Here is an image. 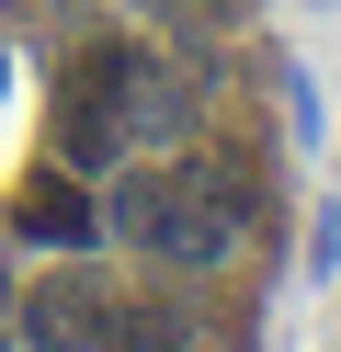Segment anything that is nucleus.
Returning a JSON list of instances; mask_svg holds the SVG:
<instances>
[{
    "label": "nucleus",
    "instance_id": "obj_1",
    "mask_svg": "<svg viewBox=\"0 0 341 352\" xmlns=\"http://www.w3.org/2000/svg\"><path fill=\"white\" fill-rule=\"evenodd\" d=\"M125 239L136 250H159V261H227V239H239V193H227V170H148V182L125 193Z\"/></svg>",
    "mask_w": 341,
    "mask_h": 352
},
{
    "label": "nucleus",
    "instance_id": "obj_2",
    "mask_svg": "<svg viewBox=\"0 0 341 352\" xmlns=\"http://www.w3.org/2000/svg\"><path fill=\"white\" fill-rule=\"evenodd\" d=\"M114 91H136V57L125 46H91L80 69H68V148H80V160L114 148Z\"/></svg>",
    "mask_w": 341,
    "mask_h": 352
},
{
    "label": "nucleus",
    "instance_id": "obj_3",
    "mask_svg": "<svg viewBox=\"0 0 341 352\" xmlns=\"http://www.w3.org/2000/svg\"><path fill=\"white\" fill-rule=\"evenodd\" d=\"M114 307L91 296V284H34L23 296V352H103Z\"/></svg>",
    "mask_w": 341,
    "mask_h": 352
},
{
    "label": "nucleus",
    "instance_id": "obj_4",
    "mask_svg": "<svg viewBox=\"0 0 341 352\" xmlns=\"http://www.w3.org/2000/svg\"><path fill=\"white\" fill-rule=\"evenodd\" d=\"M23 239H57V250H80V239H103V205H91L80 182H34V193H23Z\"/></svg>",
    "mask_w": 341,
    "mask_h": 352
}]
</instances>
